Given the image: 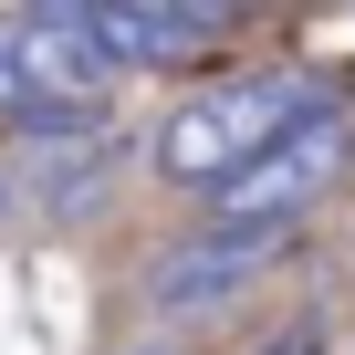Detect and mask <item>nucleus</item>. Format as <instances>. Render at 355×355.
<instances>
[{"mask_svg":"<svg viewBox=\"0 0 355 355\" xmlns=\"http://www.w3.org/2000/svg\"><path fill=\"white\" fill-rule=\"evenodd\" d=\"M293 251V230H199V241H178L157 272H146V293H157V313H209V303H230L241 282H261L272 261Z\"/></svg>","mask_w":355,"mask_h":355,"instance_id":"20e7f679","label":"nucleus"},{"mask_svg":"<svg viewBox=\"0 0 355 355\" xmlns=\"http://www.w3.org/2000/svg\"><path fill=\"white\" fill-rule=\"evenodd\" d=\"M32 178H42V209L53 220H73V209H105V157H84V146H63V157H32Z\"/></svg>","mask_w":355,"mask_h":355,"instance_id":"423d86ee","label":"nucleus"},{"mask_svg":"<svg viewBox=\"0 0 355 355\" xmlns=\"http://www.w3.org/2000/svg\"><path fill=\"white\" fill-rule=\"evenodd\" d=\"M345 167H355V125L324 105L313 125H293L272 157H251V167L230 178V189L209 199V220H220V230H293V220L334 189V178H345Z\"/></svg>","mask_w":355,"mask_h":355,"instance_id":"f03ea898","label":"nucleus"},{"mask_svg":"<svg viewBox=\"0 0 355 355\" xmlns=\"http://www.w3.org/2000/svg\"><path fill=\"white\" fill-rule=\"evenodd\" d=\"M94 32H105L115 73H146V63H178V53L220 42V11H157V0H105V11H94Z\"/></svg>","mask_w":355,"mask_h":355,"instance_id":"39448f33","label":"nucleus"},{"mask_svg":"<svg viewBox=\"0 0 355 355\" xmlns=\"http://www.w3.org/2000/svg\"><path fill=\"white\" fill-rule=\"evenodd\" d=\"M313 115H324V84L313 73H241V84H209L189 105H167L157 136H146V167L167 178V189H189V199H220L251 157H272Z\"/></svg>","mask_w":355,"mask_h":355,"instance_id":"f257e3e1","label":"nucleus"},{"mask_svg":"<svg viewBox=\"0 0 355 355\" xmlns=\"http://www.w3.org/2000/svg\"><path fill=\"white\" fill-rule=\"evenodd\" d=\"M11 63H21V105H105L115 53L94 32V11L53 0V11H11Z\"/></svg>","mask_w":355,"mask_h":355,"instance_id":"7ed1b4c3","label":"nucleus"},{"mask_svg":"<svg viewBox=\"0 0 355 355\" xmlns=\"http://www.w3.org/2000/svg\"><path fill=\"white\" fill-rule=\"evenodd\" d=\"M0 220H11V167H0Z\"/></svg>","mask_w":355,"mask_h":355,"instance_id":"0eeeda50","label":"nucleus"}]
</instances>
